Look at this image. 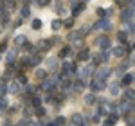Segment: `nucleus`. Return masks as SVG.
<instances>
[{"label": "nucleus", "mask_w": 135, "mask_h": 126, "mask_svg": "<svg viewBox=\"0 0 135 126\" xmlns=\"http://www.w3.org/2000/svg\"><path fill=\"white\" fill-rule=\"evenodd\" d=\"M51 2H52V0H36V4L42 6V7H43V6H47V4H51Z\"/></svg>", "instance_id": "41"}, {"label": "nucleus", "mask_w": 135, "mask_h": 126, "mask_svg": "<svg viewBox=\"0 0 135 126\" xmlns=\"http://www.w3.org/2000/svg\"><path fill=\"white\" fill-rule=\"evenodd\" d=\"M29 67V58H22L18 61V69H27Z\"/></svg>", "instance_id": "33"}, {"label": "nucleus", "mask_w": 135, "mask_h": 126, "mask_svg": "<svg viewBox=\"0 0 135 126\" xmlns=\"http://www.w3.org/2000/svg\"><path fill=\"white\" fill-rule=\"evenodd\" d=\"M83 2H88V0H83Z\"/></svg>", "instance_id": "50"}, {"label": "nucleus", "mask_w": 135, "mask_h": 126, "mask_svg": "<svg viewBox=\"0 0 135 126\" xmlns=\"http://www.w3.org/2000/svg\"><path fill=\"white\" fill-rule=\"evenodd\" d=\"M95 101H97V97H95V94H94V92H90V94L85 95V105L92 106V105H95Z\"/></svg>", "instance_id": "19"}, {"label": "nucleus", "mask_w": 135, "mask_h": 126, "mask_svg": "<svg viewBox=\"0 0 135 126\" xmlns=\"http://www.w3.org/2000/svg\"><path fill=\"white\" fill-rule=\"evenodd\" d=\"M92 31V25H85V27H81V29H79V38H83V36H86V34H88V32Z\"/></svg>", "instance_id": "24"}, {"label": "nucleus", "mask_w": 135, "mask_h": 126, "mask_svg": "<svg viewBox=\"0 0 135 126\" xmlns=\"http://www.w3.org/2000/svg\"><path fill=\"white\" fill-rule=\"evenodd\" d=\"M128 126H135V123H130V124H128Z\"/></svg>", "instance_id": "48"}, {"label": "nucleus", "mask_w": 135, "mask_h": 126, "mask_svg": "<svg viewBox=\"0 0 135 126\" xmlns=\"http://www.w3.org/2000/svg\"><path fill=\"white\" fill-rule=\"evenodd\" d=\"M72 2H74V0H72Z\"/></svg>", "instance_id": "52"}, {"label": "nucleus", "mask_w": 135, "mask_h": 126, "mask_svg": "<svg viewBox=\"0 0 135 126\" xmlns=\"http://www.w3.org/2000/svg\"><path fill=\"white\" fill-rule=\"evenodd\" d=\"M95 43L99 45V49H110V45H112L108 36H99V38L95 40Z\"/></svg>", "instance_id": "6"}, {"label": "nucleus", "mask_w": 135, "mask_h": 126, "mask_svg": "<svg viewBox=\"0 0 135 126\" xmlns=\"http://www.w3.org/2000/svg\"><path fill=\"white\" fill-rule=\"evenodd\" d=\"M128 67H130V63H126V61H123L117 69H115V74L117 76H124L126 74V70H128Z\"/></svg>", "instance_id": "17"}, {"label": "nucleus", "mask_w": 135, "mask_h": 126, "mask_svg": "<svg viewBox=\"0 0 135 126\" xmlns=\"http://www.w3.org/2000/svg\"><path fill=\"white\" fill-rule=\"evenodd\" d=\"M34 74H36V77H38V79H42V81L47 77V70H45V69H38Z\"/></svg>", "instance_id": "28"}, {"label": "nucleus", "mask_w": 135, "mask_h": 126, "mask_svg": "<svg viewBox=\"0 0 135 126\" xmlns=\"http://www.w3.org/2000/svg\"><path fill=\"white\" fill-rule=\"evenodd\" d=\"M74 51L70 45H65V47H61V51H60V58H69V56H72Z\"/></svg>", "instance_id": "15"}, {"label": "nucleus", "mask_w": 135, "mask_h": 126, "mask_svg": "<svg viewBox=\"0 0 135 126\" xmlns=\"http://www.w3.org/2000/svg\"><path fill=\"white\" fill-rule=\"evenodd\" d=\"M15 60H16V51H7L6 52V63L7 65H15Z\"/></svg>", "instance_id": "16"}, {"label": "nucleus", "mask_w": 135, "mask_h": 126, "mask_svg": "<svg viewBox=\"0 0 135 126\" xmlns=\"http://www.w3.org/2000/svg\"><path fill=\"white\" fill-rule=\"evenodd\" d=\"M23 117H25V119L31 117V108H25V110H23Z\"/></svg>", "instance_id": "44"}, {"label": "nucleus", "mask_w": 135, "mask_h": 126, "mask_svg": "<svg viewBox=\"0 0 135 126\" xmlns=\"http://www.w3.org/2000/svg\"><path fill=\"white\" fill-rule=\"evenodd\" d=\"M31 103H32V106H42V97L40 95H32V99H31Z\"/></svg>", "instance_id": "32"}, {"label": "nucleus", "mask_w": 135, "mask_h": 126, "mask_svg": "<svg viewBox=\"0 0 135 126\" xmlns=\"http://www.w3.org/2000/svg\"><path fill=\"white\" fill-rule=\"evenodd\" d=\"M45 126H56V124H54V121H52V123H47Z\"/></svg>", "instance_id": "46"}, {"label": "nucleus", "mask_w": 135, "mask_h": 126, "mask_svg": "<svg viewBox=\"0 0 135 126\" xmlns=\"http://www.w3.org/2000/svg\"><path fill=\"white\" fill-rule=\"evenodd\" d=\"M112 54H114L115 58H123L126 54V47H123V45H117V47H114L112 49Z\"/></svg>", "instance_id": "13"}, {"label": "nucleus", "mask_w": 135, "mask_h": 126, "mask_svg": "<svg viewBox=\"0 0 135 126\" xmlns=\"http://www.w3.org/2000/svg\"><path fill=\"white\" fill-rule=\"evenodd\" d=\"M2 6H4V2H0V11H2Z\"/></svg>", "instance_id": "47"}, {"label": "nucleus", "mask_w": 135, "mask_h": 126, "mask_svg": "<svg viewBox=\"0 0 135 126\" xmlns=\"http://www.w3.org/2000/svg\"><path fill=\"white\" fill-rule=\"evenodd\" d=\"M119 85H121V83H114V85H110V86H108V88H110V92H112V95L119 94Z\"/></svg>", "instance_id": "36"}, {"label": "nucleus", "mask_w": 135, "mask_h": 126, "mask_svg": "<svg viewBox=\"0 0 135 126\" xmlns=\"http://www.w3.org/2000/svg\"><path fill=\"white\" fill-rule=\"evenodd\" d=\"M16 81H18V83H20L22 86H25V85H27V77H25V76H20V74H18V79H16Z\"/></svg>", "instance_id": "39"}, {"label": "nucleus", "mask_w": 135, "mask_h": 126, "mask_svg": "<svg viewBox=\"0 0 135 126\" xmlns=\"http://www.w3.org/2000/svg\"><path fill=\"white\" fill-rule=\"evenodd\" d=\"M92 29H95V31H99V29H101V31H110V29H112V23H110L108 18H99V20L92 25Z\"/></svg>", "instance_id": "2"}, {"label": "nucleus", "mask_w": 135, "mask_h": 126, "mask_svg": "<svg viewBox=\"0 0 135 126\" xmlns=\"http://www.w3.org/2000/svg\"><path fill=\"white\" fill-rule=\"evenodd\" d=\"M88 86H90V90L92 92H101L106 88V79H99V77H94L88 81Z\"/></svg>", "instance_id": "1"}, {"label": "nucleus", "mask_w": 135, "mask_h": 126, "mask_svg": "<svg viewBox=\"0 0 135 126\" xmlns=\"http://www.w3.org/2000/svg\"><path fill=\"white\" fill-rule=\"evenodd\" d=\"M65 123H67V119H65L63 115H60V117L54 119V124H56V126H65Z\"/></svg>", "instance_id": "35"}, {"label": "nucleus", "mask_w": 135, "mask_h": 126, "mask_svg": "<svg viewBox=\"0 0 135 126\" xmlns=\"http://www.w3.org/2000/svg\"><path fill=\"white\" fill-rule=\"evenodd\" d=\"M61 25H63L61 20H52V29H54V31H60V29H61Z\"/></svg>", "instance_id": "37"}, {"label": "nucleus", "mask_w": 135, "mask_h": 126, "mask_svg": "<svg viewBox=\"0 0 135 126\" xmlns=\"http://www.w3.org/2000/svg\"><path fill=\"white\" fill-rule=\"evenodd\" d=\"M115 123H117V114H110L108 119L104 121V124H106V126H114Z\"/></svg>", "instance_id": "22"}, {"label": "nucleus", "mask_w": 135, "mask_h": 126, "mask_svg": "<svg viewBox=\"0 0 135 126\" xmlns=\"http://www.w3.org/2000/svg\"><path fill=\"white\" fill-rule=\"evenodd\" d=\"M85 9V2L81 0L79 4H74V7H72V16H78V14H81Z\"/></svg>", "instance_id": "14"}, {"label": "nucleus", "mask_w": 135, "mask_h": 126, "mask_svg": "<svg viewBox=\"0 0 135 126\" xmlns=\"http://www.w3.org/2000/svg\"><path fill=\"white\" fill-rule=\"evenodd\" d=\"M124 99H128V101H135V90L133 88H126L124 90Z\"/></svg>", "instance_id": "20"}, {"label": "nucleus", "mask_w": 135, "mask_h": 126, "mask_svg": "<svg viewBox=\"0 0 135 126\" xmlns=\"http://www.w3.org/2000/svg\"><path fill=\"white\" fill-rule=\"evenodd\" d=\"M133 60H135V56H133Z\"/></svg>", "instance_id": "51"}, {"label": "nucleus", "mask_w": 135, "mask_h": 126, "mask_svg": "<svg viewBox=\"0 0 135 126\" xmlns=\"http://www.w3.org/2000/svg\"><path fill=\"white\" fill-rule=\"evenodd\" d=\"M117 38H119V42H121V43H126V40H128V32H126V31H119V32H117Z\"/></svg>", "instance_id": "27"}, {"label": "nucleus", "mask_w": 135, "mask_h": 126, "mask_svg": "<svg viewBox=\"0 0 135 126\" xmlns=\"http://www.w3.org/2000/svg\"><path fill=\"white\" fill-rule=\"evenodd\" d=\"M7 105H9V103H7V97H6V95H0V112L6 110Z\"/></svg>", "instance_id": "30"}, {"label": "nucleus", "mask_w": 135, "mask_h": 126, "mask_svg": "<svg viewBox=\"0 0 135 126\" xmlns=\"http://www.w3.org/2000/svg\"><path fill=\"white\" fill-rule=\"evenodd\" d=\"M34 114H36V115H40V117H43V115H45V108H43V106L34 108Z\"/></svg>", "instance_id": "38"}, {"label": "nucleus", "mask_w": 135, "mask_h": 126, "mask_svg": "<svg viewBox=\"0 0 135 126\" xmlns=\"http://www.w3.org/2000/svg\"><path fill=\"white\" fill-rule=\"evenodd\" d=\"M132 18H133V11H132V7H124V9L121 11V20H123V22L128 23Z\"/></svg>", "instance_id": "7"}, {"label": "nucleus", "mask_w": 135, "mask_h": 126, "mask_svg": "<svg viewBox=\"0 0 135 126\" xmlns=\"http://www.w3.org/2000/svg\"><path fill=\"white\" fill-rule=\"evenodd\" d=\"M119 110H121V114H123V115L130 114V112H135V101H128V99H123V103L119 105Z\"/></svg>", "instance_id": "3"}, {"label": "nucleus", "mask_w": 135, "mask_h": 126, "mask_svg": "<svg viewBox=\"0 0 135 126\" xmlns=\"http://www.w3.org/2000/svg\"><path fill=\"white\" fill-rule=\"evenodd\" d=\"M22 2H23V6H27V4H31L32 0H22Z\"/></svg>", "instance_id": "45"}, {"label": "nucleus", "mask_w": 135, "mask_h": 126, "mask_svg": "<svg viewBox=\"0 0 135 126\" xmlns=\"http://www.w3.org/2000/svg\"><path fill=\"white\" fill-rule=\"evenodd\" d=\"M18 90H20V83L18 81H13L11 86H9V92L11 94H18Z\"/></svg>", "instance_id": "26"}, {"label": "nucleus", "mask_w": 135, "mask_h": 126, "mask_svg": "<svg viewBox=\"0 0 135 126\" xmlns=\"http://www.w3.org/2000/svg\"><path fill=\"white\" fill-rule=\"evenodd\" d=\"M65 126H74V124H65Z\"/></svg>", "instance_id": "49"}, {"label": "nucleus", "mask_w": 135, "mask_h": 126, "mask_svg": "<svg viewBox=\"0 0 135 126\" xmlns=\"http://www.w3.org/2000/svg\"><path fill=\"white\" fill-rule=\"evenodd\" d=\"M25 42H27V36H23V34H18V36H15V45H23Z\"/></svg>", "instance_id": "25"}, {"label": "nucleus", "mask_w": 135, "mask_h": 126, "mask_svg": "<svg viewBox=\"0 0 135 126\" xmlns=\"http://www.w3.org/2000/svg\"><path fill=\"white\" fill-rule=\"evenodd\" d=\"M56 85H58L56 79H49V77H45V79H43V83H42V88L45 90V92H51V90L56 88Z\"/></svg>", "instance_id": "5"}, {"label": "nucleus", "mask_w": 135, "mask_h": 126, "mask_svg": "<svg viewBox=\"0 0 135 126\" xmlns=\"http://www.w3.org/2000/svg\"><path fill=\"white\" fill-rule=\"evenodd\" d=\"M108 14H112V9H103V7L97 9V16H99V18H106Z\"/></svg>", "instance_id": "23"}, {"label": "nucleus", "mask_w": 135, "mask_h": 126, "mask_svg": "<svg viewBox=\"0 0 135 126\" xmlns=\"http://www.w3.org/2000/svg\"><path fill=\"white\" fill-rule=\"evenodd\" d=\"M7 90H9V88H7V85H6V83H0V95H6Z\"/></svg>", "instance_id": "40"}, {"label": "nucleus", "mask_w": 135, "mask_h": 126, "mask_svg": "<svg viewBox=\"0 0 135 126\" xmlns=\"http://www.w3.org/2000/svg\"><path fill=\"white\" fill-rule=\"evenodd\" d=\"M36 47H38V51H40V52H45V51H49V49L52 47V42L43 38V40H40V42H38V45H36Z\"/></svg>", "instance_id": "8"}, {"label": "nucleus", "mask_w": 135, "mask_h": 126, "mask_svg": "<svg viewBox=\"0 0 135 126\" xmlns=\"http://www.w3.org/2000/svg\"><path fill=\"white\" fill-rule=\"evenodd\" d=\"M130 32H135V20H130Z\"/></svg>", "instance_id": "43"}, {"label": "nucleus", "mask_w": 135, "mask_h": 126, "mask_svg": "<svg viewBox=\"0 0 135 126\" xmlns=\"http://www.w3.org/2000/svg\"><path fill=\"white\" fill-rule=\"evenodd\" d=\"M16 126H31V121H25V119H23V121H20Z\"/></svg>", "instance_id": "42"}, {"label": "nucleus", "mask_w": 135, "mask_h": 126, "mask_svg": "<svg viewBox=\"0 0 135 126\" xmlns=\"http://www.w3.org/2000/svg\"><path fill=\"white\" fill-rule=\"evenodd\" d=\"M63 25H65L67 29H72V27H74V16H70V18H65V20H63Z\"/></svg>", "instance_id": "31"}, {"label": "nucleus", "mask_w": 135, "mask_h": 126, "mask_svg": "<svg viewBox=\"0 0 135 126\" xmlns=\"http://www.w3.org/2000/svg\"><path fill=\"white\" fill-rule=\"evenodd\" d=\"M72 85H74V90H76V92H83V88H85V85H86V81H85L83 77H78V79H76Z\"/></svg>", "instance_id": "12"}, {"label": "nucleus", "mask_w": 135, "mask_h": 126, "mask_svg": "<svg viewBox=\"0 0 135 126\" xmlns=\"http://www.w3.org/2000/svg\"><path fill=\"white\" fill-rule=\"evenodd\" d=\"M0 25H2V27H7V25H9V14H7V13H6V14H2Z\"/></svg>", "instance_id": "34"}, {"label": "nucleus", "mask_w": 135, "mask_h": 126, "mask_svg": "<svg viewBox=\"0 0 135 126\" xmlns=\"http://www.w3.org/2000/svg\"><path fill=\"white\" fill-rule=\"evenodd\" d=\"M133 79H135V74H124V76H123V79H121L119 83L123 85V86H128Z\"/></svg>", "instance_id": "18"}, {"label": "nucleus", "mask_w": 135, "mask_h": 126, "mask_svg": "<svg viewBox=\"0 0 135 126\" xmlns=\"http://www.w3.org/2000/svg\"><path fill=\"white\" fill-rule=\"evenodd\" d=\"M90 58H92V52H90L88 49H81L79 54H78V60H79V61H88Z\"/></svg>", "instance_id": "11"}, {"label": "nucleus", "mask_w": 135, "mask_h": 126, "mask_svg": "<svg viewBox=\"0 0 135 126\" xmlns=\"http://www.w3.org/2000/svg\"><path fill=\"white\" fill-rule=\"evenodd\" d=\"M45 65H47V70H51V72L58 70V58H47Z\"/></svg>", "instance_id": "9"}, {"label": "nucleus", "mask_w": 135, "mask_h": 126, "mask_svg": "<svg viewBox=\"0 0 135 126\" xmlns=\"http://www.w3.org/2000/svg\"><path fill=\"white\" fill-rule=\"evenodd\" d=\"M40 52V51H38ZM38 52H32L31 54V58H29V67H38L40 65V61H42V56Z\"/></svg>", "instance_id": "10"}, {"label": "nucleus", "mask_w": 135, "mask_h": 126, "mask_svg": "<svg viewBox=\"0 0 135 126\" xmlns=\"http://www.w3.org/2000/svg\"><path fill=\"white\" fill-rule=\"evenodd\" d=\"M112 74V70L108 69V67H99V69H95V72H94V77H99V79H106L108 76Z\"/></svg>", "instance_id": "4"}, {"label": "nucleus", "mask_w": 135, "mask_h": 126, "mask_svg": "<svg viewBox=\"0 0 135 126\" xmlns=\"http://www.w3.org/2000/svg\"><path fill=\"white\" fill-rule=\"evenodd\" d=\"M20 16H22V18H29V16H31V9H29V6H22V7H20Z\"/></svg>", "instance_id": "21"}, {"label": "nucleus", "mask_w": 135, "mask_h": 126, "mask_svg": "<svg viewBox=\"0 0 135 126\" xmlns=\"http://www.w3.org/2000/svg\"><path fill=\"white\" fill-rule=\"evenodd\" d=\"M31 27L34 29V31H38V29H42V20H40V18H34V20L31 22Z\"/></svg>", "instance_id": "29"}]
</instances>
